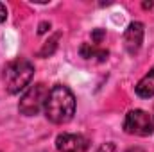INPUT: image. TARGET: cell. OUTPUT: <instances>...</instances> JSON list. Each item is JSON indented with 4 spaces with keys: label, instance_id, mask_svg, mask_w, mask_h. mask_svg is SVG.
Masks as SVG:
<instances>
[{
    "label": "cell",
    "instance_id": "cell-10",
    "mask_svg": "<svg viewBox=\"0 0 154 152\" xmlns=\"http://www.w3.org/2000/svg\"><path fill=\"white\" fill-rule=\"evenodd\" d=\"M97 152H118V150H116V145H115V143L108 141V143H102V145L97 149Z\"/></svg>",
    "mask_w": 154,
    "mask_h": 152
},
{
    "label": "cell",
    "instance_id": "cell-12",
    "mask_svg": "<svg viewBox=\"0 0 154 152\" xmlns=\"http://www.w3.org/2000/svg\"><path fill=\"white\" fill-rule=\"evenodd\" d=\"M5 18H7V9H5L4 4H0V23L5 22Z\"/></svg>",
    "mask_w": 154,
    "mask_h": 152
},
{
    "label": "cell",
    "instance_id": "cell-4",
    "mask_svg": "<svg viewBox=\"0 0 154 152\" xmlns=\"http://www.w3.org/2000/svg\"><path fill=\"white\" fill-rule=\"evenodd\" d=\"M124 131L131 136H151L154 132L152 116L143 109H131L125 114L124 120Z\"/></svg>",
    "mask_w": 154,
    "mask_h": 152
},
{
    "label": "cell",
    "instance_id": "cell-15",
    "mask_svg": "<svg viewBox=\"0 0 154 152\" xmlns=\"http://www.w3.org/2000/svg\"><path fill=\"white\" fill-rule=\"evenodd\" d=\"M149 7H152V2H145L143 4V9H149Z\"/></svg>",
    "mask_w": 154,
    "mask_h": 152
},
{
    "label": "cell",
    "instance_id": "cell-3",
    "mask_svg": "<svg viewBox=\"0 0 154 152\" xmlns=\"http://www.w3.org/2000/svg\"><path fill=\"white\" fill-rule=\"evenodd\" d=\"M47 97H48V88L43 82L29 86V90L20 99L18 111L23 114V116H34V114H38L45 108Z\"/></svg>",
    "mask_w": 154,
    "mask_h": 152
},
{
    "label": "cell",
    "instance_id": "cell-9",
    "mask_svg": "<svg viewBox=\"0 0 154 152\" xmlns=\"http://www.w3.org/2000/svg\"><path fill=\"white\" fill-rule=\"evenodd\" d=\"M59 38H61V32H56L52 38L48 39V41L43 45V48L39 50V57H47V56H50V54L57 48V41H59Z\"/></svg>",
    "mask_w": 154,
    "mask_h": 152
},
{
    "label": "cell",
    "instance_id": "cell-11",
    "mask_svg": "<svg viewBox=\"0 0 154 152\" xmlns=\"http://www.w3.org/2000/svg\"><path fill=\"white\" fill-rule=\"evenodd\" d=\"M104 34H106V32H104L102 29H97V31H93V32H91V39H93L95 43H100L102 38H104Z\"/></svg>",
    "mask_w": 154,
    "mask_h": 152
},
{
    "label": "cell",
    "instance_id": "cell-8",
    "mask_svg": "<svg viewBox=\"0 0 154 152\" xmlns=\"http://www.w3.org/2000/svg\"><path fill=\"white\" fill-rule=\"evenodd\" d=\"M81 56L84 57V59H93V57H97V61H106L108 59V50H100V48H95L91 43H84L82 47H81Z\"/></svg>",
    "mask_w": 154,
    "mask_h": 152
},
{
    "label": "cell",
    "instance_id": "cell-13",
    "mask_svg": "<svg viewBox=\"0 0 154 152\" xmlns=\"http://www.w3.org/2000/svg\"><path fill=\"white\" fill-rule=\"evenodd\" d=\"M48 29H50V23H48V22H43V23H39L38 32H39V34H45V32H47Z\"/></svg>",
    "mask_w": 154,
    "mask_h": 152
},
{
    "label": "cell",
    "instance_id": "cell-5",
    "mask_svg": "<svg viewBox=\"0 0 154 152\" xmlns=\"http://www.w3.org/2000/svg\"><path fill=\"white\" fill-rule=\"evenodd\" d=\"M56 147L59 152H84L88 149V140L81 134H59L56 138Z\"/></svg>",
    "mask_w": 154,
    "mask_h": 152
},
{
    "label": "cell",
    "instance_id": "cell-1",
    "mask_svg": "<svg viewBox=\"0 0 154 152\" xmlns=\"http://www.w3.org/2000/svg\"><path fill=\"white\" fill-rule=\"evenodd\" d=\"M45 116L52 123H68L75 114V97L68 86L56 84L52 90H48V97L45 102Z\"/></svg>",
    "mask_w": 154,
    "mask_h": 152
},
{
    "label": "cell",
    "instance_id": "cell-14",
    "mask_svg": "<svg viewBox=\"0 0 154 152\" xmlns=\"http://www.w3.org/2000/svg\"><path fill=\"white\" fill-rule=\"evenodd\" d=\"M125 152H145V150L140 149V147H133V149H129V150H125Z\"/></svg>",
    "mask_w": 154,
    "mask_h": 152
},
{
    "label": "cell",
    "instance_id": "cell-7",
    "mask_svg": "<svg viewBox=\"0 0 154 152\" xmlns=\"http://www.w3.org/2000/svg\"><path fill=\"white\" fill-rule=\"evenodd\" d=\"M136 95L142 97V99L154 97V66L138 81V84H136Z\"/></svg>",
    "mask_w": 154,
    "mask_h": 152
},
{
    "label": "cell",
    "instance_id": "cell-6",
    "mask_svg": "<svg viewBox=\"0 0 154 152\" xmlns=\"http://www.w3.org/2000/svg\"><path fill=\"white\" fill-rule=\"evenodd\" d=\"M143 43V23L142 22H133L129 23V27L125 29V34H124V47L125 50L134 56L140 47Z\"/></svg>",
    "mask_w": 154,
    "mask_h": 152
},
{
    "label": "cell",
    "instance_id": "cell-2",
    "mask_svg": "<svg viewBox=\"0 0 154 152\" xmlns=\"http://www.w3.org/2000/svg\"><path fill=\"white\" fill-rule=\"evenodd\" d=\"M32 75H34V65L25 57H18L4 66L2 82L7 93L16 95L29 86V82L32 81Z\"/></svg>",
    "mask_w": 154,
    "mask_h": 152
}]
</instances>
